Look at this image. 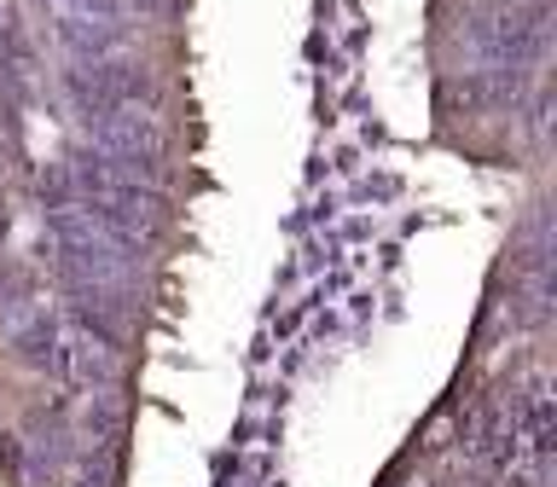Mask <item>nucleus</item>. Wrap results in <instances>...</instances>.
<instances>
[{"label": "nucleus", "instance_id": "obj_3", "mask_svg": "<svg viewBox=\"0 0 557 487\" xmlns=\"http://www.w3.org/2000/svg\"><path fill=\"white\" fill-rule=\"evenodd\" d=\"M59 41L70 47V59H116L128 47V24H99V17H52Z\"/></svg>", "mask_w": 557, "mask_h": 487}, {"label": "nucleus", "instance_id": "obj_4", "mask_svg": "<svg viewBox=\"0 0 557 487\" xmlns=\"http://www.w3.org/2000/svg\"><path fill=\"white\" fill-rule=\"evenodd\" d=\"M12 35V12H7V0H0V41Z\"/></svg>", "mask_w": 557, "mask_h": 487}, {"label": "nucleus", "instance_id": "obj_1", "mask_svg": "<svg viewBox=\"0 0 557 487\" xmlns=\"http://www.w3.org/2000/svg\"><path fill=\"white\" fill-rule=\"evenodd\" d=\"M0 337H7V348L24 365H35V372H47L52 348H59V313H52L47 296L17 273L0 278Z\"/></svg>", "mask_w": 557, "mask_h": 487}, {"label": "nucleus", "instance_id": "obj_5", "mask_svg": "<svg viewBox=\"0 0 557 487\" xmlns=\"http://www.w3.org/2000/svg\"><path fill=\"white\" fill-rule=\"evenodd\" d=\"M70 487H104L99 476H76V482H70Z\"/></svg>", "mask_w": 557, "mask_h": 487}, {"label": "nucleus", "instance_id": "obj_2", "mask_svg": "<svg viewBox=\"0 0 557 487\" xmlns=\"http://www.w3.org/2000/svg\"><path fill=\"white\" fill-rule=\"evenodd\" d=\"M52 372H64L82 389L116 383V342L104 325H59V348H52Z\"/></svg>", "mask_w": 557, "mask_h": 487}]
</instances>
